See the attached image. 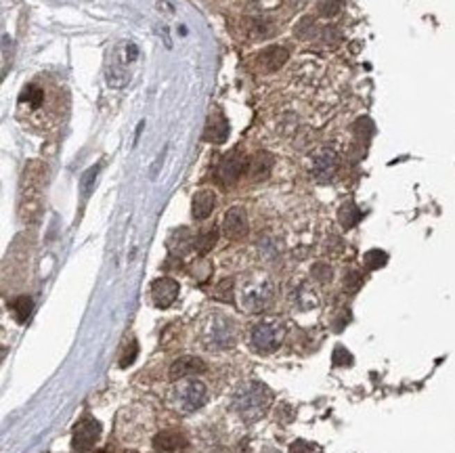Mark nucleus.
<instances>
[{"label":"nucleus","mask_w":455,"mask_h":453,"mask_svg":"<svg viewBox=\"0 0 455 453\" xmlns=\"http://www.w3.org/2000/svg\"><path fill=\"white\" fill-rule=\"evenodd\" d=\"M97 174V168H90L86 174H84V179H82V187H84V193H88V185H90V179Z\"/></svg>","instance_id":"nucleus-26"},{"label":"nucleus","mask_w":455,"mask_h":453,"mask_svg":"<svg viewBox=\"0 0 455 453\" xmlns=\"http://www.w3.org/2000/svg\"><path fill=\"white\" fill-rule=\"evenodd\" d=\"M281 325L277 321H260L250 331V345L258 353H273L279 347Z\"/></svg>","instance_id":"nucleus-6"},{"label":"nucleus","mask_w":455,"mask_h":453,"mask_svg":"<svg viewBox=\"0 0 455 453\" xmlns=\"http://www.w3.org/2000/svg\"><path fill=\"white\" fill-rule=\"evenodd\" d=\"M216 238H218V231H216V226H208V229H204L197 238H195V248L199 254H206L212 250V246L216 244Z\"/></svg>","instance_id":"nucleus-19"},{"label":"nucleus","mask_w":455,"mask_h":453,"mask_svg":"<svg viewBox=\"0 0 455 453\" xmlns=\"http://www.w3.org/2000/svg\"><path fill=\"white\" fill-rule=\"evenodd\" d=\"M154 449L158 453H183L187 449V438L179 430H162L154 438Z\"/></svg>","instance_id":"nucleus-12"},{"label":"nucleus","mask_w":455,"mask_h":453,"mask_svg":"<svg viewBox=\"0 0 455 453\" xmlns=\"http://www.w3.org/2000/svg\"><path fill=\"white\" fill-rule=\"evenodd\" d=\"M248 158L242 154V151H231L229 156H224L218 164V179L224 183V185H233L235 181L242 179V174L248 170Z\"/></svg>","instance_id":"nucleus-7"},{"label":"nucleus","mask_w":455,"mask_h":453,"mask_svg":"<svg viewBox=\"0 0 455 453\" xmlns=\"http://www.w3.org/2000/svg\"><path fill=\"white\" fill-rule=\"evenodd\" d=\"M11 308H13V313H15V319L24 323V321L30 317V313H32V298H30V296H19V298H15L13 304H11Z\"/></svg>","instance_id":"nucleus-20"},{"label":"nucleus","mask_w":455,"mask_h":453,"mask_svg":"<svg viewBox=\"0 0 455 453\" xmlns=\"http://www.w3.org/2000/svg\"><path fill=\"white\" fill-rule=\"evenodd\" d=\"M384 263H386V254L380 252V250H374V252H370V254L365 256V265H367L370 269H378V267H382Z\"/></svg>","instance_id":"nucleus-23"},{"label":"nucleus","mask_w":455,"mask_h":453,"mask_svg":"<svg viewBox=\"0 0 455 453\" xmlns=\"http://www.w3.org/2000/svg\"><path fill=\"white\" fill-rule=\"evenodd\" d=\"M317 11H319V15H323V17H333V15H338V11H340V0H319Z\"/></svg>","instance_id":"nucleus-22"},{"label":"nucleus","mask_w":455,"mask_h":453,"mask_svg":"<svg viewBox=\"0 0 455 453\" xmlns=\"http://www.w3.org/2000/svg\"><path fill=\"white\" fill-rule=\"evenodd\" d=\"M338 168V156L331 147H321L315 156H313V164H311V172L319 183H327L333 179Z\"/></svg>","instance_id":"nucleus-9"},{"label":"nucleus","mask_w":455,"mask_h":453,"mask_svg":"<svg viewBox=\"0 0 455 453\" xmlns=\"http://www.w3.org/2000/svg\"><path fill=\"white\" fill-rule=\"evenodd\" d=\"M290 51L286 47H267L258 53L256 63L263 72H277L283 63H288Z\"/></svg>","instance_id":"nucleus-14"},{"label":"nucleus","mask_w":455,"mask_h":453,"mask_svg":"<svg viewBox=\"0 0 455 453\" xmlns=\"http://www.w3.org/2000/svg\"><path fill=\"white\" fill-rule=\"evenodd\" d=\"M271 403V393L267 390L265 384L260 382H246L240 384L231 397V407L240 413L242 420L246 422H256L260 420Z\"/></svg>","instance_id":"nucleus-2"},{"label":"nucleus","mask_w":455,"mask_h":453,"mask_svg":"<svg viewBox=\"0 0 455 453\" xmlns=\"http://www.w3.org/2000/svg\"><path fill=\"white\" fill-rule=\"evenodd\" d=\"M216 206V193L212 189H201L193 195V204H191V214L195 220H204L212 214Z\"/></svg>","instance_id":"nucleus-16"},{"label":"nucleus","mask_w":455,"mask_h":453,"mask_svg":"<svg viewBox=\"0 0 455 453\" xmlns=\"http://www.w3.org/2000/svg\"><path fill=\"white\" fill-rule=\"evenodd\" d=\"M191 246H195V240L191 238L189 229H185V226H183V229H176V231L170 236V240H168V248H170L176 256L189 252Z\"/></svg>","instance_id":"nucleus-17"},{"label":"nucleus","mask_w":455,"mask_h":453,"mask_svg":"<svg viewBox=\"0 0 455 453\" xmlns=\"http://www.w3.org/2000/svg\"><path fill=\"white\" fill-rule=\"evenodd\" d=\"M359 218H361V214L353 204H347L342 210H340V220H342V224L347 226V229H349V226H353Z\"/></svg>","instance_id":"nucleus-21"},{"label":"nucleus","mask_w":455,"mask_h":453,"mask_svg":"<svg viewBox=\"0 0 455 453\" xmlns=\"http://www.w3.org/2000/svg\"><path fill=\"white\" fill-rule=\"evenodd\" d=\"M271 166H273V158H271L267 151H258V154L250 160L248 170H250V176H252L254 181H260V179H267Z\"/></svg>","instance_id":"nucleus-18"},{"label":"nucleus","mask_w":455,"mask_h":453,"mask_svg":"<svg viewBox=\"0 0 455 453\" xmlns=\"http://www.w3.org/2000/svg\"><path fill=\"white\" fill-rule=\"evenodd\" d=\"M226 137H229V122H226V118L222 116V113L214 111L210 113V118H208V124H206V131H204V139L208 143H224Z\"/></svg>","instance_id":"nucleus-15"},{"label":"nucleus","mask_w":455,"mask_h":453,"mask_svg":"<svg viewBox=\"0 0 455 453\" xmlns=\"http://www.w3.org/2000/svg\"><path fill=\"white\" fill-rule=\"evenodd\" d=\"M222 231L229 240H242L248 236V216H246V210L235 206V208H229L224 214V220H222Z\"/></svg>","instance_id":"nucleus-10"},{"label":"nucleus","mask_w":455,"mask_h":453,"mask_svg":"<svg viewBox=\"0 0 455 453\" xmlns=\"http://www.w3.org/2000/svg\"><path fill=\"white\" fill-rule=\"evenodd\" d=\"M17 116L32 126L40 124L47 116L49 124L59 120L61 116V92L55 84L47 82L44 78H38L30 82L17 101Z\"/></svg>","instance_id":"nucleus-1"},{"label":"nucleus","mask_w":455,"mask_h":453,"mask_svg":"<svg viewBox=\"0 0 455 453\" xmlns=\"http://www.w3.org/2000/svg\"><path fill=\"white\" fill-rule=\"evenodd\" d=\"M99 436H101V424L94 418H84L74 428V449L86 453L97 445Z\"/></svg>","instance_id":"nucleus-8"},{"label":"nucleus","mask_w":455,"mask_h":453,"mask_svg":"<svg viewBox=\"0 0 455 453\" xmlns=\"http://www.w3.org/2000/svg\"><path fill=\"white\" fill-rule=\"evenodd\" d=\"M201 338H204L206 349H212V351H226V349L235 347L238 333H235L233 319L222 313H212L208 321L204 323Z\"/></svg>","instance_id":"nucleus-3"},{"label":"nucleus","mask_w":455,"mask_h":453,"mask_svg":"<svg viewBox=\"0 0 455 453\" xmlns=\"http://www.w3.org/2000/svg\"><path fill=\"white\" fill-rule=\"evenodd\" d=\"M313 275L319 279V281H327V279H331V269L327 267V265H323V263H319L315 269H313Z\"/></svg>","instance_id":"nucleus-25"},{"label":"nucleus","mask_w":455,"mask_h":453,"mask_svg":"<svg viewBox=\"0 0 455 453\" xmlns=\"http://www.w3.org/2000/svg\"><path fill=\"white\" fill-rule=\"evenodd\" d=\"M151 298L156 306L168 308L179 298V283L172 277H160L151 283Z\"/></svg>","instance_id":"nucleus-11"},{"label":"nucleus","mask_w":455,"mask_h":453,"mask_svg":"<svg viewBox=\"0 0 455 453\" xmlns=\"http://www.w3.org/2000/svg\"><path fill=\"white\" fill-rule=\"evenodd\" d=\"M208 399V388L199 380H185L172 393V407L181 413L199 409Z\"/></svg>","instance_id":"nucleus-4"},{"label":"nucleus","mask_w":455,"mask_h":453,"mask_svg":"<svg viewBox=\"0 0 455 453\" xmlns=\"http://www.w3.org/2000/svg\"><path fill=\"white\" fill-rule=\"evenodd\" d=\"M206 370H208L206 361H201L199 357H193V355H185L170 365V380H181L187 376L204 374Z\"/></svg>","instance_id":"nucleus-13"},{"label":"nucleus","mask_w":455,"mask_h":453,"mask_svg":"<svg viewBox=\"0 0 455 453\" xmlns=\"http://www.w3.org/2000/svg\"><path fill=\"white\" fill-rule=\"evenodd\" d=\"M273 283L267 277H256L242 288V306L248 313H258L267 308L273 300Z\"/></svg>","instance_id":"nucleus-5"},{"label":"nucleus","mask_w":455,"mask_h":453,"mask_svg":"<svg viewBox=\"0 0 455 453\" xmlns=\"http://www.w3.org/2000/svg\"><path fill=\"white\" fill-rule=\"evenodd\" d=\"M137 353H139V347H137L135 340H131V349H126L124 357L120 359V368H129V365H133V361L137 359Z\"/></svg>","instance_id":"nucleus-24"}]
</instances>
